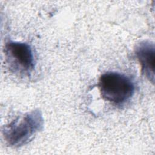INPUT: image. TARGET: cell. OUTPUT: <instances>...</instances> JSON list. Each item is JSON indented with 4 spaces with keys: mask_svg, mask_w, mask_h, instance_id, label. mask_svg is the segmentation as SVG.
Returning a JSON list of instances; mask_svg holds the SVG:
<instances>
[{
    "mask_svg": "<svg viewBox=\"0 0 155 155\" xmlns=\"http://www.w3.org/2000/svg\"><path fill=\"white\" fill-rule=\"evenodd\" d=\"M44 119L39 109L18 116L2 128V135L10 146L18 147L32 140L34 136L42 130Z\"/></svg>",
    "mask_w": 155,
    "mask_h": 155,
    "instance_id": "1",
    "label": "cell"
},
{
    "mask_svg": "<svg viewBox=\"0 0 155 155\" xmlns=\"http://www.w3.org/2000/svg\"><path fill=\"white\" fill-rule=\"evenodd\" d=\"M101 95L105 101L116 105L128 101L134 93V85L127 76L118 72L108 71L99 80Z\"/></svg>",
    "mask_w": 155,
    "mask_h": 155,
    "instance_id": "2",
    "label": "cell"
},
{
    "mask_svg": "<svg viewBox=\"0 0 155 155\" xmlns=\"http://www.w3.org/2000/svg\"><path fill=\"white\" fill-rule=\"evenodd\" d=\"M4 53L10 68L15 71L29 74L33 70L34 56L29 44L9 41L5 44Z\"/></svg>",
    "mask_w": 155,
    "mask_h": 155,
    "instance_id": "3",
    "label": "cell"
},
{
    "mask_svg": "<svg viewBox=\"0 0 155 155\" xmlns=\"http://www.w3.org/2000/svg\"><path fill=\"white\" fill-rule=\"evenodd\" d=\"M136 56L140 64L142 74L153 84L154 82L155 47L153 42L142 41L135 48Z\"/></svg>",
    "mask_w": 155,
    "mask_h": 155,
    "instance_id": "4",
    "label": "cell"
}]
</instances>
